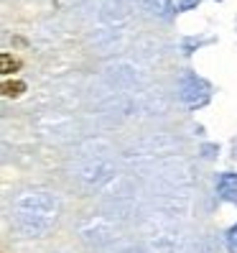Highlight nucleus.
Instances as JSON below:
<instances>
[{
	"label": "nucleus",
	"instance_id": "f257e3e1",
	"mask_svg": "<svg viewBox=\"0 0 237 253\" xmlns=\"http://www.w3.org/2000/svg\"><path fill=\"white\" fill-rule=\"evenodd\" d=\"M23 90H26V84L21 80H5L3 82V95L5 97H18V95H23Z\"/></svg>",
	"mask_w": 237,
	"mask_h": 253
},
{
	"label": "nucleus",
	"instance_id": "f03ea898",
	"mask_svg": "<svg viewBox=\"0 0 237 253\" xmlns=\"http://www.w3.org/2000/svg\"><path fill=\"white\" fill-rule=\"evenodd\" d=\"M0 62H3V74H13L18 69V59H13L10 54H3V56H0Z\"/></svg>",
	"mask_w": 237,
	"mask_h": 253
}]
</instances>
